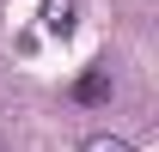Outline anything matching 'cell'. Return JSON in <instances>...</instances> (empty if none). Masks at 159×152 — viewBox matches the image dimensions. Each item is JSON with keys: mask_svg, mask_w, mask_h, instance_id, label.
I'll return each instance as SVG.
<instances>
[{"mask_svg": "<svg viewBox=\"0 0 159 152\" xmlns=\"http://www.w3.org/2000/svg\"><path fill=\"white\" fill-rule=\"evenodd\" d=\"M80 24V0H43V31L49 37H67Z\"/></svg>", "mask_w": 159, "mask_h": 152, "instance_id": "cell-1", "label": "cell"}, {"mask_svg": "<svg viewBox=\"0 0 159 152\" xmlns=\"http://www.w3.org/2000/svg\"><path fill=\"white\" fill-rule=\"evenodd\" d=\"M110 91H116V85H110V73H104V67H92V73L74 79V103H110Z\"/></svg>", "mask_w": 159, "mask_h": 152, "instance_id": "cell-2", "label": "cell"}, {"mask_svg": "<svg viewBox=\"0 0 159 152\" xmlns=\"http://www.w3.org/2000/svg\"><path fill=\"white\" fill-rule=\"evenodd\" d=\"M80 152H135V146H129L122 134H92V140H86Z\"/></svg>", "mask_w": 159, "mask_h": 152, "instance_id": "cell-3", "label": "cell"}]
</instances>
